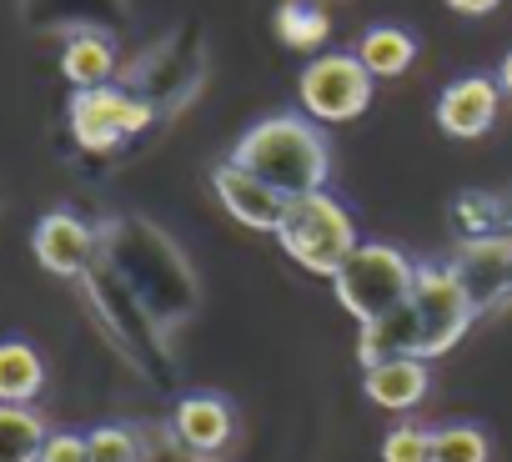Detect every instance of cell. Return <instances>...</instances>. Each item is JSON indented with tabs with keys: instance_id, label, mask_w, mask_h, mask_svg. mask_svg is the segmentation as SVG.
<instances>
[{
	"instance_id": "29",
	"label": "cell",
	"mask_w": 512,
	"mask_h": 462,
	"mask_svg": "<svg viewBox=\"0 0 512 462\" xmlns=\"http://www.w3.org/2000/svg\"><path fill=\"white\" fill-rule=\"evenodd\" d=\"M497 216H502V237H512V181L497 191Z\"/></svg>"
},
{
	"instance_id": "1",
	"label": "cell",
	"mask_w": 512,
	"mask_h": 462,
	"mask_svg": "<svg viewBox=\"0 0 512 462\" xmlns=\"http://www.w3.org/2000/svg\"><path fill=\"white\" fill-rule=\"evenodd\" d=\"M482 312L472 307L462 277L452 272V262L442 267H417V287L412 297L387 312L382 322H367L362 337H357V362L362 367H377V362H392V357H417V362H437L447 357L467 327L477 322Z\"/></svg>"
},
{
	"instance_id": "21",
	"label": "cell",
	"mask_w": 512,
	"mask_h": 462,
	"mask_svg": "<svg viewBox=\"0 0 512 462\" xmlns=\"http://www.w3.org/2000/svg\"><path fill=\"white\" fill-rule=\"evenodd\" d=\"M332 36V16L312 0H282L277 6V41L287 51H322Z\"/></svg>"
},
{
	"instance_id": "11",
	"label": "cell",
	"mask_w": 512,
	"mask_h": 462,
	"mask_svg": "<svg viewBox=\"0 0 512 462\" xmlns=\"http://www.w3.org/2000/svg\"><path fill=\"white\" fill-rule=\"evenodd\" d=\"M211 191H216V201L226 206V216L231 221H241V226H251V231H282V216H287V196H277L267 181H256L251 171H241L231 156L226 161H216L211 166Z\"/></svg>"
},
{
	"instance_id": "6",
	"label": "cell",
	"mask_w": 512,
	"mask_h": 462,
	"mask_svg": "<svg viewBox=\"0 0 512 462\" xmlns=\"http://www.w3.org/2000/svg\"><path fill=\"white\" fill-rule=\"evenodd\" d=\"M417 287V262L387 242H362L347 267L332 277V292L337 302L367 327V322H382L387 312H397Z\"/></svg>"
},
{
	"instance_id": "24",
	"label": "cell",
	"mask_w": 512,
	"mask_h": 462,
	"mask_svg": "<svg viewBox=\"0 0 512 462\" xmlns=\"http://www.w3.org/2000/svg\"><path fill=\"white\" fill-rule=\"evenodd\" d=\"M487 457H492V442L472 422H447L432 432V462H487Z\"/></svg>"
},
{
	"instance_id": "19",
	"label": "cell",
	"mask_w": 512,
	"mask_h": 462,
	"mask_svg": "<svg viewBox=\"0 0 512 462\" xmlns=\"http://www.w3.org/2000/svg\"><path fill=\"white\" fill-rule=\"evenodd\" d=\"M41 392H46V362H41V352L31 342H21V337H6V342H0V402L31 407Z\"/></svg>"
},
{
	"instance_id": "12",
	"label": "cell",
	"mask_w": 512,
	"mask_h": 462,
	"mask_svg": "<svg viewBox=\"0 0 512 462\" xmlns=\"http://www.w3.org/2000/svg\"><path fill=\"white\" fill-rule=\"evenodd\" d=\"M452 272L462 277L467 297L477 312H492L502 302H512V237H492V242H457Z\"/></svg>"
},
{
	"instance_id": "30",
	"label": "cell",
	"mask_w": 512,
	"mask_h": 462,
	"mask_svg": "<svg viewBox=\"0 0 512 462\" xmlns=\"http://www.w3.org/2000/svg\"><path fill=\"white\" fill-rule=\"evenodd\" d=\"M492 81H497V91H502V96H512V51L502 56V66H497V76H492Z\"/></svg>"
},
{
	"instance_id": "3",
	"label": "cell",
	"mask_w": 512,
	"mask_h": 462,
	"mask_svg": "<svg viewBox=\"0 0 512 462\" xmlns=\"http://www.w3.org/2000/svg\"><path fill=\"white\" fill-rule=\"evenodd\" d=\"M231 161L241 171H251L256 181H267L287 201L327 191V176H332V146H327L322 126L312 116H292V111L267 116L251 131H241V141L231 146Z\"/></svg>"
},
{
	"instance_id": "7",
	"label": "cell",
	"mask_w": 512,
	"mask_h": 462,
	"mask_svg": "<svg viewBox=\"0 0 512 462\" xmlns=\"http://www.w3.org/2000/svg\"><path fill=\"white\" fill-rule=\"evenodd\" d=\"M126 91H136L156 116H176L206 81V51H201V31H176L161 46H151L146 56H136L121 76Z\"/></svg>"
},
{
	"instance_id": "5",
	"label": "cell",
	"mask_w": 512,
	"mask_h": 462,
	"mask_svg": "<svg viewBox=\"0 0 512 462\" xmlns=\"http://www.w3.org/2000/svg\"><path fill=\"white\" fill-rule=\"evenodd\" d=\"M277 242H282V252H287L302 272H317V277H337V272L347 267V257L362 247L352 211H347L332 191L297 196V201L287 206V216H282Z\"/></svg>"
},
{
	"instance_id": "23",
	"label": "cell",
	"mask_w": 512,
	"mask_h": 462,
	"mask_svg": "<svg viewBox=\"0 0 512 462\" xmlns=\"http://www.w3.org/2000/svg\"><path fill=\"white\" fill-rule=\"evenodd\" d=\"M91 462H146V432L131 422H101L96 432H86Z\"/></svg>"
},
{
	"instance_id": "9",
	"label": "cell",
	"mask_w": 512,
	"mask_h": 462,
	"mask_svg": "<svg viewBox=\"0 0 512 462\" xmlns=\"http://www.w3.org/2000/svg\"><path fill=\"white\" fill-rule=\"evenodd\" d=\"M297 96H302V111L317 126H342V121H357L372 106V76L357 56L327 51V56L302 66Z\"/></svg>"
},
{
	"instance_id": "22",
	"label": "cell",
	"mask_w": 512,
	"mask_h": 462,
	"mask_svg": "<svg viewBox=\"0 0 512 462\" xmlns=\"http://www.w3.org/2000/svg\"><path fill=\"white\" fill-rule=\"evenodd\" d=\"M452 226H457L462 242H492V237H502L497 191H457L452 196Z\"/></svg>"
},
{
	"instance_id": "18",
	"label": "cell",
	"mask_w": 512,
	"mask_h": 462,
	"mask_svg": "<svg viewBox=\"0 0 512 462\" xmlns=\"http://www.w3.org/2000/svg\"><path fill=\"white\" fill-rule=\"evenodd\" d=\"M352 56L367 66L372 81H397V76L412 71V61H417V36L402 31V26H367Z\"/></svg>"
},
{
	"instance_id": "15",
	"label": "cell",
	"mask_w": 512,
	"mask_h": 462,
	"mask_svg": "<svg viewBox=\"0 0 512 462\" xmlns=\"http://www.w3.org/2000/svg\"><path fill=\"white\" fill-rule=\"evenodd\" d=\"M21 16L31 31H56V36L101 31V36H111L116 26H126V0H21Z\"/></svg>"
},
{
	"instance_id": "25",
	"label": "cell",
	"mask_w": 512,
	"mask_h": 462,
	"mask_svg": "<svg viewBox=\"0 0 512 462\" xmlns=\"http://www.w3.org/2000/svg\"><path fill=\"white\" fill-rule=\"evenodd\" d=\"M382 462H432V432H422L412 422H397L382 437Z\"/></svg>"
},
{
	"instance_id": "17",
	"label": "cell",
	"mask_w": 512,
	"mask_h": 462,
	"mask_svg": "<svg viewBox=\"0 0 512 462\" xmlns=\"http://www.w3.org/2000/svg\"><path fill=\"white\" fill-rule=\"evenodd\" d=\"M61 76L76 86V91H91V86H111L121 76V61H116V41L101 36V31H81V36H66L61 46Z\"/></svg>"
},
{
	"instance_id": "16",
	"label": "cell",
	"mask_w": 512,
	"mask_h": 462,
	"mask_svg": "<svg viewBox=\"0 0 512 462\" xmlns=\"http://www.w3.org/2000/svg\"><path fill=\"white\" fill-rule=\"evenodd\" d=\"M362 392H367V402H377V407H387V412H412V407H422L427 392H432V362L392 357V362L362 367Z\"/></svg>"
},
{
	"instance_id": "4",
	"label": "cell",
	"mask_w": 512,
	"mask_h": 462,
	"mask_svg": "<svg viewBox=\"0 0 512 462\" xmlns=\"http://www.w3.org/2000/svg\"><path fill=\"white\" fill-rule=\"evenodd\" d=\"M81 292H86V307L91 317L101 322V332L111 337V347L126 357V367H136L151 387H176V362L166 352V332L156 327V317L121 287V277L96 262L86 277H81Z\"/></svg>"
},
{
	"instance_id": "20",
	"label": "cell",
	"mask_w": 512,
	"mask_h": 462,
	"mask_svg": "<svg viewBox=\"0 0 512 462\" xmlns=\"http://www.w3.org/2000/svg\"><path fill=\"white\" fill-rule=\"evenodd\" d=\"M51 427L36 407H16V402H0V462H41Z\"/></svg>"
},
{
	"instance_id": "13",
	"label": "cell",
	"mask_w": 512,
	"mask_h": 462,
	"mask_svg": "<svg viewBox=\"0 0 512 462\" xmlns=\"http://www.w3.org/2000/svg\"><path fill=\"white\" fill-rule=\"evenodd\" d=\"M502 106V91L492 76H457L442 96H437V126L457 141H477L492 131Z\"/></svg>"
},
{
	"instance_id": "27",
	"label": "cell",
	"mask_w": 512,
	"mask_h": 462,
	"mask_svg": "<svg viewBox=\"0 0 512 462\" xmlns=\"http://www.w3.org/2000/svg\"><path fill=\"white\" fill-rule=\"evenodd\" d=\"M146 462H206V457L186 452V447L171 437V427H166V432H146Z\"/></svg>"
},
{
	"instance_id": "28",
	"label": "cell",
	"mask_w": 512,
	"mask_h": 462,
	"mask_svg": "<svg viewBox=\"0 0 512 462\" xmlns=\"http://www.w3.org/2000/svg\"><path fill=\"white\" fill-rule=\"evenodd\" d=\"M502 6V0H447V11H457V16H492Z\"/></svg>"
},
{
	"instance_id": "8",
	"label": "cell",
	"mask_w": 512,
	"mask_h": 462,
	"mask_svg": "<svg viewBox=\"0 0 512 462\" xmlns=\"http://www.w3.org/2000/svg\"><path fill=\"white\" fill-rule=\"evenodd\" d=\"M161 116L136 96L126 91L121 81L111 86H91V91H71V106H66V126H71V141L91 156H111L121 151L126 141H136L141 131H151Z\"/></svg>"
},
{
	"instance_id": "26",
	"label": "cell",
	"mask_w": 512,
	"mask_h": 462,
	"mask_svg": "<svg viewBox=\"0 0 512 462\" xmlns=\"http://www.w3.org/2000/svg\"><path fill=\"white\" fill-rule=\"evenodd\" d=\"M41 462H91V447L81 432H51L41 447Z\"/></svg>"
},
{
	"instance_id": "10",
	"label": "cell",
	"mask_w": 512,
	"mask_h": 462,
	"mask_svg": "<svg viewBox=\"0 0 512 462\" xmlns=\"http://www.w3.org/2000/svg\"><path fill=\"white\" fill-rule=\"evenodd\" d=\"M31 252L51 277L81 282L101 262V226H91L76 211H46L36 221V231H31Z\"/></svg>"
},
{
	"instance_id": "14",
	"label": "cell",
	"mask_w": 512,
	"mask_h": 462,
	"mask_svg": "<svg viewBox=\"0 0 512 462\" xmlns=\"http://www.w3.org/2000/svg\"><path fill=\"white\" fill-rule=\"evenodd\" d=\"M231 432H236V417H231V402L216 397V392H186L171 412V437L196 452V457H216L231 447Z\"/></svg>"
},
{
	"instance_id": "2",
	"label": "cell",
	"mask_w": 512,
	"mask_h": 462,
	"mask_svg": "<svg viewBox=\"0 0 512 462\" xmlns=\"http://www.w3.org/2000/svg\"><path fill=\"white\" fill-rule=\"evenodd\" d=\"M101 262L156 317L161 332H176L201 302L196 272L186 267L181 247L161 226H151L141 216H106L101 221Z\"/></svg>"
}]
</instances>
